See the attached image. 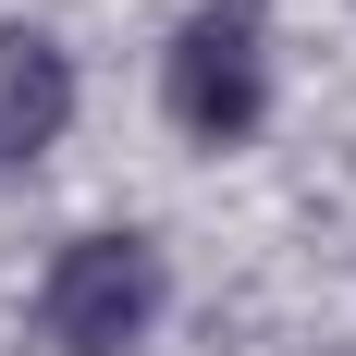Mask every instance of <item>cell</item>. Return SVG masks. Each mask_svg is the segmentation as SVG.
I'll return each instance as SVG.
<instances>
[{
    "label": "cell",
    "instance_id": "7a4b0ae2",
    "mask_svg": "<svg viewBox=\"0 0 356 356\" xmlns=\"http://www.w3.org/2000/svg\"><path fill=\"white\" fill-rule=\"evenodd\" d=\"M25 332H37V356H147L172 332V246L147 221L62 234L25 283Z\"/></svg>",
    "mask_w": 356,
    "mask_h": 356
},
{
    "label": "cell",
    "instance_id": "6da1fadb",
    "mask_svg": "<svg viewBox=\"0 0 356 356\" xmlns=\"http://www.w3.org/2000/svg\"><path fill=\"white\" fill-rule=\"evenodd\" d=\"M147 99H160L172 147H197V160L258 147L270 111H283V25H270V0H184L160 25V49H147Z\"/></svg>",
    "mask_w": 356,
    "mask_h": 356
},
{
    "label": "cell",
    "instance_id": "3957f363",
    "mask_svg": "<svg viewBox=\"0 0 356 356\" xmlns=\"http://www.w3.org/2000/svg\"><path fill=\"white\" fill-rule=\"evenodd\" d=\"M74 111H86V62H74L49 25L0 13V184L49 172L74 147Z\"/></svg>",
    "mask_w": 356,
    "mask_h": 356
}]
</instances>
